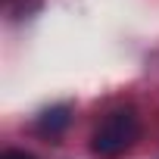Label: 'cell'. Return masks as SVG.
I'll return each instance as SVG.
<instances>
[{"mask_svg":"<svg viewBox=\"0 0 159 159\" xmlns=\"http://www.w3.org/2000/svg\"><path fill=\"white\" fill-rule=\"evenodd\" d=\"M3 159H34V156H28L22 150H10V153H3Z\"/></svg>","mask_w":159,"mask_h":159,"instance_id":"cell-3","label":"cell"},{"mask_svg":"<svg viewBox=\"0 0 159 159\" xmlns=\"http://www.w3.org/2000/svg\"><path fill=\"white\" fill-rule=\"evenodd\" d=\"M134 137H137V116L131 109H116L94 131L91 150L97 156H103V159H116V156H122L134 143Z\"/></svg>","mask_w":159,"mask_h":159,"instance_id":"cell-1","label":"cell"},{"mask_svg":"<svg viewBox=\"0 0 159 159\" xmlns=\"http://www.w3.org/2000/svg\"><path fill=\"white\" fill-rule=\"evenodd\" d=\"M66 125H69V109H66V106L47 109V112L41 116V131H44V134H59Z\"/></svg>","mask_w":159,"mask_h":159,"instance_id":"cell-2","label":"cell"}]
</instances>
